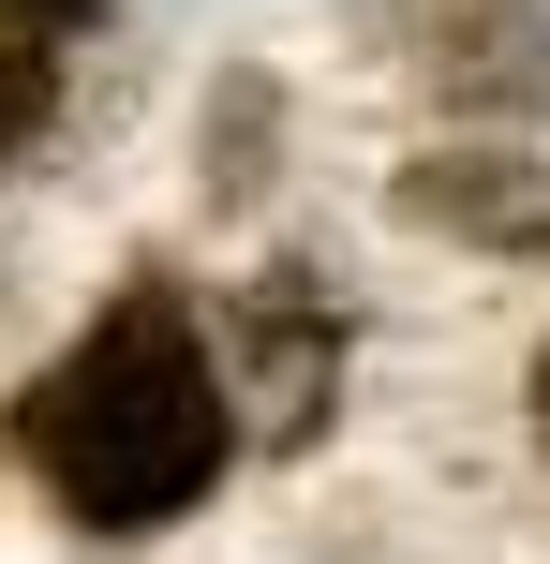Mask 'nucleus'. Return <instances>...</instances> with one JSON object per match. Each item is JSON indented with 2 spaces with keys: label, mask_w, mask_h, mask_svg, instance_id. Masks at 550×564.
Returning a JSON list of instances; mask_svg holds the SVG:
<instances>
[{
  "label": "nucleus",
  "mask_w": 550,
  "mask_h": 564,
  "mask_svg": "<svg viewBox=\"0 0 550 564\" xmlns=\"http://www.w3.org/2000/svg\"><path fill=\"white\" fill-rule=\"evenodd\" d=\"M446 119H550V0H462L432 45Z\"/></svg>",
  "instance_id": "4"
},
{
  "label": "nucleus",
  "mask_w": 550,
  "mask_h": 564,
  "mask_svg": "<svg viewBox=\"0 0 550 564\" xmlns=\"http://www.w3.org/2000/svg\"><path fill=\"white\" fill-rule=\"evenodd\" d=\"M30 119H45V45H0V164L30 149Z\"/></svg>",
  "instance_id": "5"
},
{
  "label": "nucleus",
  "mask_w": 550,
  "mask_h": 564,
  "mask_svg": "<svg viewBox=\"0 0 550 564\" xmlns=\"http://www.w3.org/2000/svg\"><path fill=\"white\" fill-rule=\"evenodd\" d=\"M536 446H550V341H536Z\"/></svg>",
  "instance_id": "7"
},
{
  "label": "nucleus",
  "mask_w": 550,
  "mask_h": 564,
  "mask_svg": "<svg viewBox=\"0 0 550 564\" xmlns=\"http://www.w3.org/2000/svg\"><path fill=\"white\" fill-rule=\"evenodd\" d=\"M15 15H30V30H75V15H89V0H15Z\"/></svg>",
  "instance_id": "6"
},
{
  "label": "nucleus",
  "mask_w": 550,
  "mask_h": 564,
  "mask_svg": "<svg viewBox=\"0 0 550 564\" xmlns=\"http://www.w3.org/2000/svg\"><path fill=\"white\" fill-rule=\"evenodd\" d=\"M417 238H462V253H550V164L536 149H432V164L387 178Z\"/></svg>",
  "instance_id": "3"
},
{
  "label": "nucleus",
  "mask_w": 550,
  "mask_h": 564,
  "mask_svg": "<svg viewBox=\"0 0 550 564\" xmlns=\"http://www.w3.org/2000/svg\"><path fill=\"white\" fill-rule=\"evenodd\" d=\"M15 446H30V476H45L89 535H149V520L208 506V490H224V446H238L224 341H208L164 282H134V297L15 401Z\"/></svg>",
  "instance_id": "1"
},
{
  "label": "nucleus",
  "mask_w": 550,
  "mask_h": 564,
  "mask_svg": "<svg viewBox=\"0 0 550 564\" xmlns=\"http://www.w3.org/2000/svg\"><path fill=\"white\" fill-rule=\"evenodd\" d=\"M224 387H238V431H254V446H313V431H327L343 327H327L313 282H254V297L224 312Z\"/></svg>",
  "instance_id": "2"
}]
</instances>
